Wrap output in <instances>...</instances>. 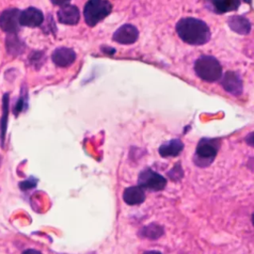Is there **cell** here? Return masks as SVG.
Wrapping results in <instances>:
<instances>
[{"label":"cell","mask_w":254,"mask_h":254,"mask_svg":"<svg viewBox=\"0 0 254 254\" xmlns=\"http://www.w3.org/2000/svg\"><path fill=\"white\" fill-rule=\"evenodd\" d=\"M176 31L183 42L191 46H202L209 42L211 37L208 25L193 17L180 19L176 24Z\"/></svg>","instance_id":"cell-1"},{"label":"cell","mask_w":254,"mask_h":254,"mask_svg":"<svg viewBox=\"0 0 254 254\" xmlns=\"http://www.w3.org/2000/svg\"><path fill=\"white\" fill-rule=\"evenodd\" d=\"M195 74L202 80L214 82L222 76V66L217 59L212 56L203 55L197 58L193 65Z\"/></svg>","instance_id":"cell-2"},{"label":"cell","mask_w":254,"mask_h":254,"mask_svg":"<svg viewBox=\"0 0 254 254\" xmlns=\"http://www.w3.org/2000/svg\"><path fill=\"white\" fill-rule=\"evenodd\" d=\"M112 11V4L108 0H88L83 7L84 21L89 27L96 26Z\"/></svg>","instance_id":"cell-3"},{"label":"cell","mask_w":254,"mask_h":254,"mask_svg":"<svg viewBox=\"0 0 254 254\" xmlns=\"http://www.w3.org/2000/svg\"><path fill=\"white\" fill-rule=\"evenodd\" d=\"M220 147L219 139L201 138L195 149L193 161L198 167H207L214 160Z\"/></svg>","instance_id":"cell-4"},{"label":"cell","mask_w":254,"mask_h":254,"mask_svg":"<svg viewBox=\"0 0 254 254\" xmlns=\"http://www.w3.org/2000/svg\"><path fill=\"white\" fill-rule=\"evenodd\" d=\"M167 180L162 175L156 173L150 168L144 169L138 178V186L143 190L158 191L165 189Z\"/></svg>","instance_id":"cell-5"},{"label":"cell","mask_w":254,"mask_h":254,"mask_svg":"<svg viewBox=\"0 0 254 254\" xmlns=\"http://www.w3.org/2000/svg\"><path fill=\"white\" fill-rule=\"evenodd\" d=\"M18 9H8L1 13L0 15V28L8 34H17L20 31Z\"/></svg>","instance_id":"cell-6"},{"label":"cell","mask_w":254,"mask_h":254,"mask_svg":"<svg viewBox=\"0 0 254 254\" xmlns=\"http://www.w3.org/2000/svg\"><path fill=\"white\" fill-rule=\"evenodd\" d=\"M221 85L228 93L239 96L243 92V81L240 75L232 70L226 71L221 76Z\"/></svg>","instance_id":"cell-7"},{"label":"cell","mask_w":254,"mask_h":254,"mask_svg":"<svg viewBox=\"0 0 254 254\" xmlns=\"http://www.w3.org/2000/svg\"><path fill=\"white\" fill-rule=\"evenodd\" d=\"M139 38L138 29L132 24H124L120 26L112 36L113 41L121 45L134 44Z\"/></svg>","instance_id":"cell-8"},{"label":"cell","mask_w":254,"mask_h":254,"mask_svg":"<svg viewBox=\"0 0 254 254\" xmlns=\"http://www.w3.org/2000/svg\"><path fill=\"white\" fill-rule=\"evenodd\" d=\"M44 22V14L41 10L35 7H29L19 14V23L20 26L25 27H39Z\"/></svg>","instance_id":"cell-9"},{"label":"cell","mask_w":254,"mask_h":254,"mask_svg":"<svg viewBox=\"0 0 254 254\" xmlns=\"http://www.w3.org/2000/svg\"><path fill=\"white\" fill-rule=\"evenodd\" d=\"M76 54L75 52L66 47L57 48L52 54L53 63L60 67H66L75 62Z\"/></svg>","instance_id":"cell-10"},{"label":"cell","mask_w":254,"mask_h":254,"mask_svg":"<svg viewBox=\"0 0 254 254\" xmlns=\"http://www.w3.org/2000/svg\"><path fill=\"white\" fill-rule=\"evenodd\" d=\"M57 17L60 23L64 25H76L80 20V12L79 9L75 5L66 4L64 6H62L58 13Z\"/></svg>","instance_id":"cell-11"},{"label":"cell","mask_w":254,"mask_h":254,"mask_svg":"<svg viewBox=\"0 0 254 254\" xmlns=\"http://www.w3.org/2000/svg\"><path fill=\"white\" fill-rule=\"evenodd\" d=\"M227 25L233 32L239 35H248L252 25L248 18L241 15H232L227 19Z\"/></svg>","instance_id":"cell-12"},{"label":"cell","mask_w":254,"mask_h":254,"mask_svg":"<svg viewBox=\"0 0 254 254\" xmlns=\"http://www.w3.org/2000/svg\"><path fill=\"white\" fill-rule=\"evenodd\" d=\"M123 200L128 205H136L142 203L145 198V190H143L139 186H132L129 188H126L123 191Z\"/></svg>","instance_id":"cell-13"},{"label":"cell","mask_w":254,"mask_h":254,"mask_svg":"<svg viewBox=\"0 0 254 254\" xmlns=\"http://www.w3.org/2000/svg\"><path fill=\"white\" fill-rule=\"evenodd\" d=\"M184 149V143L176 138V139H171L168 142L163 143L158 151L161 157L163 158H168V157H176L178 156Z\"/></svg>","instance_id":"cell-14"},{"label":"cell","mask_w":254,"mask_h":254,"mask_svg":"<svg viewBox=\"0 0 254 254\" xmlns=\"http://www.w3.org/2000/svg\"><path fill=\"white\" fill-rule=\"evenodd\" d=\"M212 11L217 14H224L236 11L240 6V0H207Z\"/></svg>","instance_id":"cell-15"},{"label":"cell","mask_w":254,"mask_h":254,"mask_svg":"<svg viewBox=\"0 0 254 254\" xmlns=\"http://www.w3.org/2000/svg\"><path fill=\"white\" fill-rule=\"evenodd\" d=\"M9 114V94L5 93L2 97V116L0 120V140L1 146H4L6 137V131L8 126V115Z\"/></svg>","instance_id":"cell-16"},{"label":"cell","mask_w":254,"mask_h":254,"mask_svg":"<svg viewBox=\"0 0 254 254\" xmlns=\"http://www.w3.org/2000/svg\"><path fill=\"white\" fill-rule=\"evenodd\" d=\"M5 46H6L7 53L11 56L21 55L25 50L24 43L15 34H9L7 36Z\"/></svg>","instance_id":"cell-17"},{"label":"cell","mask_w":254,"mask_h":254,"mask_svg":"<svg viewBox=\"0 0 254 254\" xmlns=\"http://www.w3.org/2000/svg\"><path fill=\"white\" fill-rule=\"evenodd\" d=\"M140 232L142 233L143 237L155 240L164 234V228L159 224L152 223V224H149V225L145 226L144 228H142Z\"/></svg>","instance_id":"cell-18"},{"label":"cell","mask_w":254,"mask_h":254,"mask_svg":"<svg viewBox=\"0 0 254 254\" xmlns=\"http://www.w3.org/2000/svg\"><path fill=\"white\" fill-rule=\"evenodd\" d=\"M44 62V54L42 52H35L30 57V63L34 66H41Z\"/></svg>","instance_id":"cell-19"},{"label":"cell","mask_w":254,"mask_h":254,"mask_svg":"<svg viewBox=\"0 0 254 254\" xmlns=\"http://www.w3.org/2000/svg\"><path fill=\"white\" fill-rule=\"evenodd\" d=\"M36 185H37V180L34 179V178H30V179H28V180H26V181L21 182V183L19 184V187H20L21 190H30V189L36 187Z\"/></svg>","instance_id":"cell-20"},{"label":"cell","mask_w":254,"mask_h":254,"mask_svg":"<svg viewBox=\"0 0 254 254\" xmlns=\"http://www.w3.org/2000/svg\"><path fill=\"white\" fill-rule=\"evenodd\" d=\"M169 173L176 174L174 176V178H173V181H178V180H180L184 176V172H183V169L181 168V164L180 163H178L176 166H174V168Z\"/></svg>","instance_id":"cell-21"},{"label":"cell","mask_w":254,"mask_h":254,"mask_svg":"<svg viewBox=\"0 0 254 254\" xmlns=\"http://www.w3.org/2000/svg\"><path fill=\"white\" fill-rule=\"evenodd\" d=\"M26 97L24 96H20V98L18 99L17 104L15 105V114H19L20 112H22L24 110V108H26Z\"/></svg>","instance_id":"cell-22"},{"label":"cell","mask_w":254,"mask_h":254,"mask_svg":"<svg viewBox=\"0 0 254 254\" xmlns=\"http://www.w3.org/2000/svg\"><path fill=\"white\" fill-rule=\"evenodd\" d=\"M69 1L70 0H51V2L54 4V5H57V6H64L66 4H69Z\"/></svg>","instance_id":"cell-23"},{"label":"cell","mask_w":254,"mask_h":254,"mask_svg":"<svg viewBox=\"0 0 254 254\" xmlns=\"http://www.w3.org/2000/svg\"><path fill=\"white\" fill-rule=\"evenodd\" d=\"M101 50L103 51V53H106V54H109V55L115 53V49H113L111 47H102Z\"/></svg>","instance_id":"cell-24"},{"label":"cell","mask_w":254,"mask_h":254,"mask_svg":"<svg viewBox=\"0 0 254 254\" xmlns=\"http://www.w3.org/2000/svg\"><path fill=\"white\" fill-rule=\"evenodd\" d=\"M22 254H42V252L36 250V249H27L22 252Z\"/></svg>","instance_id":"cell-25"},{"label":"cell","mask_w":254,"mask_h":254,"mask_svg":"<svg viewBox=\"0 0 254 254\" xmlns=\"http://www.w3.org/2000/svg\"><path fill=\"white\" fill-rule=\"evenodd\" d=\"M143 254H162L160 251H156V250H150V251H146Z\"/></svg>","instance_id":"cell-26"},{"label":"cell","mask_w":254,"mask_h":254,"mask_svg":"<svg viewBox=\"0 0 254 254\" xmlns=\"http://www.w3.org/2000/svg\"><path fill=\"white\" fill-rule=\"evenodd\" d=\"M244 2H246V3H248V4H251L252 3V0H243Z\"/></svg>","instance_id":"cell-27"}]
</instances>
